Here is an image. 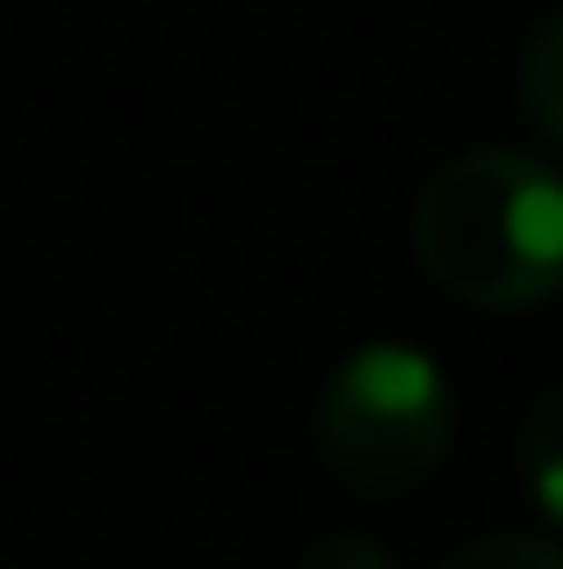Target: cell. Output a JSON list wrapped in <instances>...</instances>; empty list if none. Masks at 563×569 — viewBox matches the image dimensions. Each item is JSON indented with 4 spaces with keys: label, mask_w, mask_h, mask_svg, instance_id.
I'll list each match as a JSON object with an SVG mask.
<instances>
[{
    "label": "cell",
    "mask_w": 563,
    "mask_h": 569,
    "mask_svg": "<svg viewBox=\"0 0 563 569\" xmlns=\"http://www.w3.org/2000/svg\"><path fill=\"white\" fill-rule=\"evenodd\" d=\"M426 281L470 310H535L563 296V173L513 144L434 167L412 202Z\"/></svg>",
    "instance_id": "obj_1"
},
{
    "label": "cell",
    "mask_w": 563,
    "mask_h": 569,
    "mask_svg": "<svg viewBox=\"0 0 563 569\" xmlns=\"http://www.w3.org/2000/svg\"><path fill=\"white\" fill-rule=\"evenodd\" d=\"M455 403L448 382L412 347H362L333 368L318 397L325 469L362 498H405L448 461Z\"/></svg>",
    "instance_id": "obj_2"
},
{
    "label": "cell",
    "mask_w": 563,
    "mask_h": 569,
    "mask_svg": "<svg viewBox=\"0 0 563 569\" xmlns=\"http://www.w3.org/2000/svg\"><path fill=\"white\" fill-rule=\"evenodd\" d=\"M521 476L535 490V505L563 527V382L542 389L527 426H521Z\"/></svg>",
    "instance_id": "obj_3"
},
{
    "label": "cell",
    "mask_w": 563,
    "mask_h": 569,
    "mask_svg": "<svg viewBox=\"0 0 563 569\" xmlns=\"http://www.w3.org/2000/svg\"><path fill=\"white\" fill-rule=\"evenodd\" d=\"M521 101H527V116H535V130L563 152V8L521 51Z\"/></svg>",
    "instance_id": "obj_4"
},
{
    "label": "cell",
    "mask_w": 563,
    "mask_h": 569,
    "mask_svg": "<svg viewBox=\"0 0 563 569\" xmlns=\"http://www.w3.org/2000/svg\"><path fill=\"white\" fill-rule=\"evenodd\" d=\"M441 569H563V548L542 541V533H484Z\"/></svg>",
    "instance_id": "obj_5"
},
{
    "label": "cell",
    "mask_w": 563,
    "mask_h": 569,
    "mask_svg": "<svg viewBox=\"0 0 563 569\" xmlns=\"http://www.w3.org/2000/svg\"><path fill=\"white\" fill-rule=\"evenodd\" d=\"M296 569H397V562H391V548L368 541V533H325V541L304 548Z\"/></svg>",
    "instance_id": "obj_6"
}]
</instances>
